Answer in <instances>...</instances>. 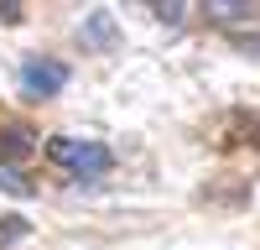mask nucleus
I'll use <instances>...</instances> for the list:
<instances>
[{
    "label": "nucleus",
    "mask_w": 260,
    "mask_h": 250,
    "mask_svg": "<svg viewBox=\"0 0 260 250\" xmlns=\"http://www.w3.org/2000/svg\"><path fill=\"white\" fill-rule=\"evenodd\" d=\"M68 83H73V73H68V63H57V57L31 52L26 63H21V94L26 99H57Z\"/></svg>",
    "instance_id": "nucleus-2"
},
{
    "label": "nucleus",
    "mask_w": 260,
    "mask_h": 250,
    "mask_svg": "<svg viewBox=\"0 0 260 250\" xmlns=\"http://www.w3.org/2000/svg\"><path fill=\"white\" fill-rule=\"evenodd\" d=\"M26 235H31V219H26V214H0V250L21 245Z\"/></svg>",
    "instance_id": "nucleus-4"
},
{
    "label": "nucleus",
    "mask_w": 260,
    "mask_h": 250,
    "mask_svg": "<svg viewBox=\"0 0 260 250\" xmlns=\"http://www.w3.org/2000/svg\"><path fill=\"white\" fill-rule=\"evenodd\" d=\"M83 32L94 37V47H99V52H115V47H120V26H115V16H110V11H89Z\"/></svg>",
    "instance_id": "nucleus-3"
},
{
    "label": "nucleus",
    "mask_w": 260,
    "mask_h": 250,
    "mask_svg": "<svg viewBox=\"0 0 260 250\" xmlns=\"http://www.w3.org/2000/svg\"><path fill=\"white\" fill-rule=\"evenodd\" d=\"M47 157H52L68 177H83V182H89V177H104V172L115 167V151H110L104 141H73V136H52V141H47Z\"/></svg>",
    "instance_id": "nucleus-1"
},
{
    "label": "nucleus",
    "mask_w": 260,
    "mask_h": 250,
    "mask_svg": "<svg viewBox=\"0 0 260 250\" xmlns=\"http://www.w3.org/2000/svg\"><path fill=\"white\" fill-rule=\"evenodd\" d=\"M0 21L11 26V21H21V11H16V6H0Z\"/></svg>",
    "instance_id": "nucleus-8"
},
{
    "label": "nucleus",
    "mask_w": 260,
    "mask_h": 250,
    "mask_svg": "<svg viewBox=\"0 0 260 250\" xmlns=\"http://www.w3.org/2000/svg\"><path fill=\"white\" fill-rule=\"evenodd\" d=\"M0 193H11V198H31V177H21V172H11V162H0Z\"/></svg>",
    "instance_id": "nucleus-5"
},
{
    "label": "nucleus",
    "mask_w": 260,
    "mask_h": 250,
    "mask_svg": "<svg viewBox=\"0 0 260 250\" xmlns=\"http://www.w3.org/2000/svg\"><path fill=\"white\" fill-rule=\"evenodd\" d=\"M208 16H213V21H229V16L240 21V16H245V6H240V0H234V6H208Z\"/></svg>",
    "instance_id": "nucleus-7"
},
{
    "label": "nucleus",
    "mask_w": 260,
    "mask_h": 250,
    "mask_svg": "<svg viewBox=\"0 0 260 250\" xmlns=\"http://www.w3.org/2000/svg\"><path fill=\"white\" fill-rule=\"evenodd\" d=\"M0 146H6V157H26L31 151V131H6Z\"/></svg>",
    "instance_id": "nucleus-6"
}]
</instances>
